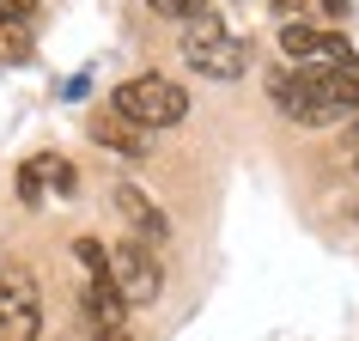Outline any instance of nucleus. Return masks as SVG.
<instances>
[{"label": "nucleus", "mask_w": 359, "mask_h": 341, "mask_svg": "<svg viewBox=\"0 0 359 341\" xmlns=\"http://www.w3.org/2000/svg\"><path fill=\"white\" fill-rule=\"evenodd\" d=\"M268 98L299 128H335L359 116V67H292L268 79Z\"/></svg>", "instance_id": "obj_1"}, {"label": "nucleus", "mask_w": 359, "mask_h": 341, "mask_svg": "<svg viewBox=\"0 0 359 341\" xmlns=\"http://www.w3.org/2000/svg\"><path fill=\"white\" fill-rule=\"evenodd\" d=\"M110 110L122 116V122H134V128H177L183 116H189V92L177 86V79H165V74H140V79H128V86H116V98H110Z\"/></svg>", "instance_id": "obj_2"}, {"label": "nucleus", "mask_w": 359, "mask_h": 341, "mask_svg": "<svg viewBox=\"0 0 359 341\" xmlns=\"http://www.w3.org/2000/svg\"><path fill=\"white\" fill-rule=\"evenodd\" d=\"M183 61H189L195 74H208V79H238L250 67V43L231 31V25L219 19H201L183 31Z\"/></svg>", "instance_id": "obj_3"}, {"label": "nucleus", "mask_w": 359, "mask_h": 341, "mask_svg": "<svg viewBox=\"0 0 359 341\" xmlns=\"http://www.w3.org/2000/svg\"><path fill=\"white\" fill-rule=\"evenodd\" d=\"M43 293L25 262H0V341H37Z\"/></svg>", "instance_id": "obj_4"}, {"label": "nucleus", "mask_w": 359, "mask_h": 341, "mask_svg": "<svg viewBox=\"0 0 359 341\" xmlns=\"http://www.w3.org/2000/svg\"><path fill=\"white\" fill-rule=\"evenodd\" d=\"M280 49L299 61V67H359L353 43L341 37V31H329V25H311V19L280 25Z\"/></svg>", "instance_id": "obj_5"}, {"label": "nucleus", "mask_w": 359, "mask_h": 341, "mask_svg": "<svg viewBox=\"0 0 359 341\" xmlns=\"http://www.w3.org/2000/svg\"><path fill=\"white\" fill-rule=\"evenodd\" d=\"M110 286L128 305H152L158 286H165V268H158V256L147 244H116L110 250Z\"/></svg>", "instance_id": "obj_6"}, {"label": "nucleus", "mask_w": 359, "mask_h": 341, "mask_svg": "<svg viewBox=\"0 0 359 341\" xmlns=\"http://www.w3.org/2000/svg\"><path fill=\"white\" fill-rule=\"evenodd\" d=\"M49 195H79V170L61 159V152H37V159H25L19 165V201L25 208H37V201H49Z\"/></svg>", "instance_id": "obj_7"}, {"label": "nucleus", "mask_w": 359, "mask_h": 341, "mask_svg": "<svg viewBox=\"0 0 359 341\" xmlns=\"http://www.w3.org/2000/svg\"><path fill=\"white\" fill-rule=\"evenodd\" d=\"M110 201H116V213H122V220H128L134 226V244H165L170 238V220H165V208H158V201H152L147 189H134V183H116L110 189Z\"/></svg>", "instance_id": "obj_8"}, {"label": "nucleus", "mask_w": 359, "mask_h": 341, "mask_svg": "<svg viewBox=\"0 0 359 341\" xmlns=\"http://www.w3.org/2000/svg\"><path fill=\"white\" fill-rule=\"evenodd\" d=\"M86 317H92V329H122L128 299L110 286V274H104V281H86Z\"/></svg>", "instance_id": "obj_9"}, {"label": "nucleus", "mask_w": 359, "mask_h": 341, "mask_svg": "<svg viewBox=\"0 0 359 341\" xmlns=\"http://www.w3.org/2000/svg\"><path fill=\"white\" fill-rule=\"evenodd\" d=\"M92 140H97V147H110V152H128V159H134V152H147V128H134V122H116V110L92 122Z\"/></svg>", "instance_id": "obj_10"}, {"label": "nucleus", "mask_w": 359, "mask_h": 341, "mask_svg": "<svg viewBox=\"0 0 359 341\" xmlns=\"http://www.w3.org/2000/svg\"><path fill=\"white\" fill-rule=\"evenodd\" d=\"M37 37H31V19H13V13H0V67H19L31 61Z\"/></svg>", "instance_id": "obj_11"}, {"label": "nucleus", "mask_w": 359, "mask_h": 341, "mask_svg": "<svg viewBox=\"0 0 359 341\" xmlns=\"http://www.w3.org/2000/svg\"><path fill=\"white\" fill-rule=\"evenodd\" d=\"M158 19H177V25H201L213 19V0H147Z\"/></svg>", "instance_id": "obj_12"}, {"label": "nucleus", "mask_w": 359, "mask_h": 341, "mask_svg": "<svg viewBox=\"0 0 359 341\" xmlns=\"http://www.w3.org/2000/svg\"><path fill=\"white\" fill-rule=\"evenodd\" d=\"M74 256L86 262V281H104V274H110V250L97 244V238H79V244H74Z\"/></svg>", "instance_id": "obj_13"}, {"label": "nucleus", "mask_w": 359, "mask_h": 341, "mask_svg": "<svg viewBox=\"0 0 359 341\" xmlns=\"http://www.w3.org/2000/svg\"><path fill=\"white\" fill-rule=\"evenodd\" d=\"M268 6H274V19H280V25H299L304 13H311V0H268Z\"/></svg>", "instance_id": "obj_14"}, {"label": "nucleus", "mask_w": 359, "mask_h": 341, "mask_svg": "<svg viewBox=\"0 0 359 341\" xmlns=\"http://www.w3.org/2000/svg\"><path fill=\"white\" fill-rule=\"evenodd\" d=\"M0 13H13V19H31V13H37V0H0Z\"/></svg>", "instance_id": "obj_15"}, {"label": "nucleus", "mask_w": 359, "mask_h": 341, "mask_svg": "<svg viewBox=\"0 0 359 341\" xmlns=\"http://www.w3.org/2000/svg\"><path fill=\"white\" fill-rule=\"evenodd\" d=\"M92 341H134L128 329H92Z\"/></svg>", "instance_id": "obj_16"}, {"label": "nucleus", "mask_w": 359, "mask_h": 341, "mask_svg": "<svg viewBox=\"0 0 359 341\" xmlns=\"http://www.w3.org/2000/svg\"><path fill=\"white\" fill-rule=\"evenodd\" d=\"M317 6H323V13H335V19H341V13H347L353 0H317Z\"/></svg>", "instance_id": "obj_17"}, {"label": "nucleus", "mask_w": 359, "mask_h": 341, "mask_svg": "<svg viewBox=\"0 0 359 341\" xmlns=\"http://www.w3.org/2000/svg\"><path fill=\"white\" fill-rule=\"evenodd\" d=\"M353 128H359V116H353Z\"/></svg>", "instance_id": "obj_18"}, {"label": "nucleus", "mask_w": 359, "mask_h": 341, "mask_svg": "<svg viewBox=\"0 0 359 341\" xmlns=\"http://www.w3.org/2000/svg\"><path fill=\"white\" fill-rule=\"evenodd\" d=\"M353 170H359V159H353Z\"/></svg>", "instance_id": "obj_19"}, {"label": "nucleus", "mask_w": 359, "mask_h": 341, "mask_svg": "<svg viewBox=\"0 0 359 341\" xmlns=\"http://www.w3.org/2000/svg\"><path fill=\"white\" fill-rule=\"evenodd\" d=\"M353 220H359V213H353Z\"/></svg>", "instance_id": "obj_20"}]
</instances>
